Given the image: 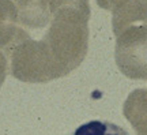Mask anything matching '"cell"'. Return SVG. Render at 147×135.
I'll return each mask as SVG.
<instances>
[{
    "instance_id": "obj_2",
    "label": "cell",
    "mask_w": 147,
    "mask_h": 135,
    "mask_svg": "<svg viewBox=\"0 0 147 135\" xmlns=\"http://www.w3.org/2000/svg\"><path fill=\"white\" fill-rule=\"evenodd\" d=\"M115 60L129 79H147V23L134 25L116 36Z\"/></svg>"
},
{
    "instance_id": "obj_5",
    "label": "cell",
    "mask_w": 147,
    "mask_h": 135,
    "mask_svg": "<svg viewBox=\"0 0 147 135\" xmlns=\"http://www.w3.org/2000/svg\"><path fill=\"white\" fill-rule=\"evenodd\" d=\"M19 23L30 29H42L52 19L51 0H14Z\"/></svg>"
},
{
    "instance_id": "obj_8",
    "label": "cell",
    "mask_w": 147,
    "mask_h": 135,
    "mask_svg": "<svg viewBox=\"0 0 147 135\" xmlns=\"http://www.w3.org/2000/svg\"><path fill=\"white\" fill-rule=\"evenodd\" d=\"M7 71H8V59L4 53L0 51V88L4 83V79L7 77Z\"/></svg>"
},
{
    "instance_id": "obj_6",
    "label": "cell",
    "mask_w": 147,
    "mask_h": 135,
    "mask_svg": "<svg viewBox=\"0 0 147 135\" xmlns=\"http://www.w3.org/2000/svg\"><path fill=\"white\" fill-rule=\"evenodd\" d=\"M123 113L131 123L136 135H147V90L136 89L128 94Z\"/></svg>"
},
{
    "instance_id": "obj_4",
    "label": "cell",
    "mask_w": 147,
    "mask_h": 135,
    "mask_svg": "<svg viewBox=\"0 0 147 135\" xmlns=\"http://www.w3.org/2000/svg\"><path fill=\"white\" fill-rule=\"evenodd\" d=\"M27 33L19 26L18 10L12 0H0V51L5 56Z\"/></svg>"
},
{
    "instance_id": "obj_7",
    "label": "cell",
    "mask_w": 147,
    "mask_h": 135,
    "mask_svg": "<svg viewBox=\"0 0 147 135\" xmlns=\"http://www.w3.org/2000/svg\"><path fill=\"white\" fill-rule=\"evenodd\" d=\"M69 135H129L123 127L102 120H91L79 126Z\"/></svg>"
},
{
    "instance_id": "obj_1",
    "label": "cell",
    "mask_w": 147,
    "mask_h": 135,
    "mask_svg": "<svg viewBox=\"0 0 147 135\" xmlns=\"http://www.w3.org/2000/svg\"><path fill=\"white\" fill-rule=\"evenodd\" d=\"M49 29L41 40L61 77L80 66L89 49V0H51Z\"/></svg>"
},
{
    "instance_id": "obj_3",
    "label": "cell",
    "mask_w": 147,
    "mask_h": 135,
    "mask_svg": "<svg viewBox=\"0 0 147 135\" xmlns=\"http://www.w3.org/2000/svg\"><path fill=\"white\" fill-rule=\"evenodd\" d=\"M101 8L112 12L115 36L134 25L147 23V0H95Z\"/></svg>"
}]
</instances>
